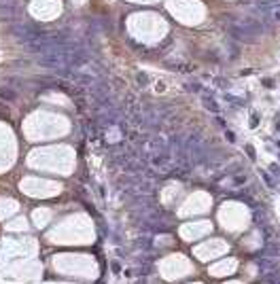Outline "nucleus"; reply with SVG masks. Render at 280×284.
Returning <instances> with one entry per match:
<instances>
[{"label":"nucleus","instance_id":"6e6552de","mask_svg":"<svg viewBox=\"0 0 280 284\" xmlns=\"http://www.w3.org/2000/svg\"><path fill=\"white\" fill-rule=\"evenodd\" d=\"M261 176H263V182L268 185L269 189H276V180L272 178V174H269V172H265V170H261Z\"/></svg>","mask_w":280,"mask_h":284},{"label":"nucleus","instance_id":"9d476101","mask_svg":"<svg viewBox=\"0 0 280 284\" xmlns=\"http://www.w3.org/2000/svg\"><path fill=\"white\" fill-rule=\"evenodd\" d=\"M244 182H246V176H244V174H238V176L233 178V185H244Z\"/></svg>","mask_w":280,"mask_h":284},{"label":"nucleus","instance_id":"4468645a","mask_svg":"<svg viewBox=\"0 0 280 284\" xmlns=\"http://www.w3.org/2000/svg\"><path fill=\"white\" fill-rule=\"evenodd\" d=\"M225 136H227V138H229V142H236V136H233L232 131H225Z\"/></svg>","mask_w":280,"mask_h":284},{"label":"nucleus","instance_id":"423d86ee","mask_svg":"<svg viewBox=\"0 0 280 284\" xmlns=\"http://www.w3.org/2000/svg\"><path fill=\"white\" fill-rule=\"evenodd\" d=\"M263 254H265V257H272V259L280 257V242H268L265 248H263Z\"/></svg>","mask_w":280,"mask_h":284},{"label":"nucleus","instance_id":"39448f33","mask_svg":"<svg viewBox=\"0 0 280 284\" xmlns=\"http://www.w3.org/2000/svg\"><path fill=\"white\" fill-rule=\"evenodd\" d=\"M15 13H17V2L15 0L0 2V17H13Z\"/></svg>","mask_w":280,"mask_h":284},{"label":"nucleus","instance_id":"9b49d317","mask_svg":"<svg viewBox=\"0 0 280 284\" xmlns=\"http://www.w3.org/2000/svg\"><path fill=\"white\" fill-rule=\"evenodd\" d=\"M187 89H193V91H200V89H202V85H200V83H187Z\"/></svg>","mask_w":280,"mask_h":284},{"label":"nucleus","instance_id":"2eb2a0df","mask_svg":"<svg viewBox=\"0 0 280 284\" xmlns=\"http://www.w3.org/2000/svg\"><path fill=\"white\" fill-rule=\"evenodd\" d=\"M119 269H121V267H119V263H112V272L119 273Z\"/></svg>","mask_w":280,"mask_h":284},{"label":"nucleus","instance_id":"0eeeda50","mask_svg":"<svg viewBox=\"0 0 280 284\" xmlns=\"http://www.w3.org/2000/svg\"><path fill=\"white\" fill-rule=\"evenodd\" d=\"M0 98H2V100L13 102V100L17 98V91H15V89H9V87H4V89H0Z\"/></svg>","mask_w":280,"mask_h":284},{"label":"nucleus","instance_id":"ddd939ff","mask_svg":"<svg viewBox=\"0 0 280 284\" xmlns=\"http://www.w3.org/2000/svg\"><path fill=\"white\" fill-rule=\"evenodd\" d=\"M136 79H138V83H140V85H146V76L142 74V72H140V74H138Z\"/></svg>","mask_w":280,"mask_h":284},{"label":"nucleus","instance_id":"f8f14e48","mask_svg":"<svg viewBox=\"0 0 280 284\" xmlns=\"http://www.w3.org/2000/svg\"><path fill=\"white\" fill-rule=\"evenodd\" d=\"M257 121H259V117H257V112H253L250 115V127H257Z\"/></svg>","mask_w":280,"mask_h":284},{"label":"nucleus","instance_id":"7ed1b4c3","mask_svg":"<svg viewBox=\"0 0 280 284\" xmlns=\"http://www.w3.org/2000/svg\"><path fill=\"white\" fill-rule=\"evenodd\" d=\"M255 263H257V267H259L263 273H272V272H278L280 269V261L272 259V257H261V259H257Z\"/></svg>","mask_w":280,"mask_h":284},{"label":"nucleus","instance_id":"f03ea898","mask_svg":"<svg viewBox=\"0 0 280 284\" xmlns=\"http://www.w3.org/2000/svg\"><path fill=\"white\" fill-rule=\"evenodd\" d=\"M11 32H13V36H15L19 43H24V45H25V43H30L32 38H36L43 30H40L38 25H34V24H28V21L21 24V21H19V24H15L11 28Z\"/></svg>","mask_w":280,"mask_h":284},{"label":"nucleus","instance_id":"1a4fd4ad","mask_svg":"<svg viewBox=\"0 0 280 284\" xmlns=\"http://www.w3.org/2000/svg\"><path fill=\"white\" fill-rule=\"evenodd\" d=\"M269 174H272V176H276V178H278V176H280V167L276 166V163H272V166H269Z\"/></svg>","mask_w":280,"mask_h":284},{"label":"nucleus","instance_id":"20e7f679","mask_svg":"<svg viewBox=\"0 0 280 284\" xmlns=\"http://www.w3.org/2000/svg\"><path fill=\"white\" fill-rule=\"evenodd\" d=\"M202 102H204V106H206V110H210V112H214V115H219L221 106H219V102L214 100V95L210 94V91H206V94L202 95Z\"/></svg>","mask_w":280,"mask_h":284},{"label":"nucleus","instance_id":"f257e3e1","mask_svg":"<svg viewBox=\"0 0 280 284\" xmlns=\"http://www.w3.org/2000/svg\"><path fill=\"white\" fill-rule=\"evenodd\" d=\"M255 13L268 24V21H280V0H257Z\"/></svg>","mask_w":280,"mask_h":284},{"label":"nucleus","instance_id":"dca6fc26","mask_svg":"<svg viewBox=\"0 0 280 284\" xmlns=\"http://www.w3.org/2000/svg\"><path fill=\"white\" fill-rule=\"evenodd\" d=\"M246 153L250 155V157H255V151H253V146H246Z\"/></svg>","mask_w":280,"mask_h":284}]
</instances>
